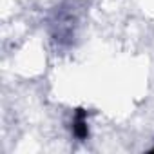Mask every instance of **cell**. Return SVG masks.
<instances>
[{
    "label": "cell",
    "mask_w": 154,
    "mask_h": 154,
    "mask_svg": "<svg viewBox=\"0 0 154 154\" xmlns=\"http://www.w3.org/2000/svg\"><path fill=\"white\" fill-rule=\"evenodd\" d=\"M152 152H154V149H152Z\"/></svg>",
    "instance_id": "obj_3"
},
{
    "label": "cell",
    "mask_w": 154,
    "mask_h": 154,
    "mask_svg": "<svg viewBox=\"0 0 154 154\" xmlns=\"http://www.w3.org/2000/svg\"><path fill=\"white\" fill-rule=\"evenodd\" d=\"M87 15L85 0H62L47 17V31L56 47H71L78 38Z\"/></svg>",
    "instance_id": "obj_1"
},
{
    "label": "cell",
    "mask_w": 154,
    "mask_h": 154,
    "mask_svg": "<svg viewBox=\"0 0 154 154\" xmlns=\"http://www.w3.org/2000/svg\"><path fill=\"white\" fill-rule=\"evenodd\" d=\"M71 131L74 134V138L78 140H85L89 138V125H87V111L84 109H76L74 116H72V122H71Z\"/></svg>",
    "instance_id": "obj_2"
}]
</instances>
